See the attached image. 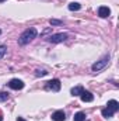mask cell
Returning a JSON list of instances; mask_svg holds the SVG:
<instances>
[{
  "label": "cell",
  "mask_w": 119,
  "mask_h": 121,
  "mask_svg": "<svg viewBox=\"0 0 119 121\" xmlns=\"http://www.w3.org/2000/svg\"><path fill=\"white\" fill-rule=\"evenodd\" d=\"M109 14H111V10H109L108 7L102 6V7H99V9H98V16H99V17L105 18V17H108Z\"/></svg>",
  "instance_id": "cell-8"
},
{
  "label": "cell",
  "mask_w": 119,
  "mask_h": 121,
  "mask_svg": "<svg viewBox=\"0 0 119 121\" xmlns=\"http://www.w3.org/2000/svg\"><path fill=\"white\" fill-rule=\"evenodd\" d=\"M52 120L53 121H64L66 120V114H64V111H55L53 114H52Z\"/></svg>",
  "instance_id": "cell-7"
},
{
  "label": "cell",
  "mask_w": 119,
  "mask_h": 121,
  "mask_svg": "<svg viewBox=\"0 0 119 121\" xmlns=\"http://www.w3.org/2000/svg\"><path fill=\"white\" fill-rule=\"evenodd\" d=\"M0 34H1V31H0Z\"/></svg>",
  "instance_id": "cell-20"
},
{
  "label": "cell",
  "mask_w": 119,
  "mask_h": 121,
  "mask_svg": "<svg viewBox=\"0 0 119 121\" xmlns=\"http://www.w3.org/2000/svg\"><path fill=\"white\" fill-rule=\"evenodd\" d=\"M7 85H8L10 89H14V90H21V89L24 87V83H23V80H20V79H11Z\"/></svg>",
  "instance_id": "cell-5"
},
{
  "label": "cell",
  "mask_w": 119,
  "mask_h": 121,
  "mask_svg": "<svg viewBox=\"0 0 119 121\" xmlns=\"http://www.w3.org/2000/svg\"><path fill=\"white\" fill-rule=\"evenodd\" d=\"M46 89L49 90H53V91H59L60 90V82L58 79H52L46 83Z\"/></svg>",
  "instance_id": "cell-6"
},
{
  "label": "cell",
  "mask_w": 119,
  "mask_h": 121,
  "mask_svg": "<svg viewBox=\"0 0 119 121\" xmlns=\"http://www.w3.org/2000/svg\"><path fill=\"white\" fill-rule=\"evenodd\" d=\"M67 38V34L66 32H59V34H53L48 38L49 42H53V44H58V42H63L64 39Z\"/></svg>",
  "instance_id": "cell-4"
},
{
  "label": "cell",
  "mask_w": 119,
  "mask_h": 121,
  "mask_svg": "<svg viewBox=\"0 0 119 121\" xmlns=\"http://www.w3.org/2000/svg\"><path fill=\"white\" fill-rule=\"evenodd\" d=\"M80 97H81V100H83L84 103H90V101L94 100V96H92L90 91H83V93L80 94Z\"/></svg>",
  "instance_id": "cell-9"
},
{
  "label": "cell",
  "mask_w": 119,
  "mask_h": 121,
  "mask_svg": "<svg viewBox=\"0 0 119 121\" xmlns=\"http://www.w3.org/2000/svg\"><path fill=\"white\" fill-rule=\"evenodd\" d=\"M1 120H3V117H1V116H0V121H1Z\"/></svg>",
  "instance_id": "cell-18"
},
{
  "label": "cell",
  "mask_w": 119,
  "mask_h": 121,
  "mask_svg": "<svg viewBox=\"0 0 119 121\" xmlns=\"http://www.w3.org/2000/svg\"><path fill=\"white\" fill-rule=\"evenodd\" d=\"M109 63V56H104L102 59H99V60H97L92 66H91V69L94 70V72H98V70H101V69H104L107 65Z\"/></svg>",
  "instance_id": "cell-3"
},
{
  "label": "cell",
  "mask_w": 119,
  "mask_h": 121,
  "mask_svg": "<svg viewBox=\"0 0 119 121\" xmlns=\"http://www.w3.org/2000/svg\"><path fill=\"white\" fill-rule=\"evenodd\" d=\"M1 1H4V0H0V3H1Z\"/></svg>",
  "instance_id": "cell-19"
},
{
  "label": "cell",
  "mask_w": 119,
  "mask_h": 121,
  "mask_svg": "<svg viewBox=\"0 0 119 121\" xmlns=\"http://www.w3.org/2000/svg\"><path fill=\"white\" fill-rule=\"evenodd\" d=\"M74 121H86V114L84 113H77V114H74V118H73Z\"/></svg>",
  "instance_id": "cell-12"
},
{
  "label": "cell",
  "mask_w": 119,
  "mask_h": 121,
  "mask_svg": "<svg viewBox=\"0 0 119 121\" xmlns=\"http://www.w3.org/2000/svg\"><path fill=\"white\" fill-rule=\"evenodd\" d=\"M17 121H25V120H24L23 117H18V118H17Z\"/></svg>",
  "instance_id": "cell-17"
},
{
  "label": "cell",
  "mask_w": 119,
  "mask_h": 121,
  "mask_svg": "<svg viewBox=\"0 0 119 121\" xmlns=\"http://www.w3.org/2000/svg\"><path fill=\"white\" fill-rule=\"evenodd\" d=\"M118 110H119V103L118 101H116V100H109V101H108V107L102 110V116H104L105 118H109V117H112L114 113H116Z\"/></svg>",
  "instance_id": "cell-2"
},
{
  "label": "cell",
  "mask_w": 119,
  "mask_h": 121,
  "mask_svg": "<svg viewBox=\"0 0 119 121\" xmlns=\"http://www.w3.org/2000/svg\"><path fill=\"white\" fill-rule=\"evenodd\" d=\"M36 35H38V31L35 30L34 27L27 28V30L20 35V38H18V44H20V45H27V44H30L34 38H36Z\"/></svg>",
  "instance_id": "cell-1"
},
{
  "label": "cell",
  "mask_w": 119,
  "mask_h": 121,
  "mask_svg": "<svg viewBox=\"0 0 119 121\" xmlns=\"http://www.w3.org/2000/svg\"><path fill=\"white\" fill-rule=\"evenodd\" d=\"M49 24L51 26H62V21L60 20H55V18H51L49 20Z\"/></svg>",
  "instance_id": "cell-14"
},
{
  "label": "cell",
  "mask_w": 119,
  "mask_h": 121,
  "mask_svg": "<svg viewBox=\"0 0 119 121\" xmlns=\"http://www.w3.org/2000/svg\"><path fill=\"white\" fill-rule=\"evenodd\" d=\"M8 99V93L6 91H0V101H6Z\"/></svg>",
  "instance_id": "cell-13"
},
{
  "label": "cell",
  "mask_w": 119,
  "mask_h": 121,
  "mask_svg": "<svg viewBox=\"0 0 119 121\" xmlns=\"http://www.w3.org/2000/svg\"><path fill=\"white\" fill-rule=\"evenodd\" d=\"M6 52H7V48H6L4 45H1V47H0V59H1V58H4Z\"/></svg>",
  "instance_id": "cell-15"
},
{
  "label": "cell",
  "mask_w": 119,
  "mask_h": 121,
  "mask_svg": "<svg viewBox=\"0 0 119 121\" xmlns=\"http://www.w3.org/2000/svg\"><path fill=\"white\" fill-rule=\"evenodd\" d=\"M35 75H36V76H45V75H48V72H46V70H39V69H38Z\"/></svg>",
  "instance_id": "cell-16"
},
{
  "label": "cell",
  "mask_w": 119,
  "mask_h": 121,
  "mask_svg": "<svg viewBox=\"0 0 119 121\" xmlns=\"http://www.w3.org/2000/svg\"><path fill=\"white\" fill-rule=\"evenodd\" d=\"M80 9H81L80 3H77V1H71V3H69V10H71V11H77V10H80Z\"/></svg>",
  "instance_id": "cell-10"
},
{
  "label": "cell",
  "mask_w": 119,
  "mask_h": 121,
  "mask_svg": "<svg viewBox=\"0 0 119 121\" xmlns=\"http://www.w3.org/2000/svg\"><path fill=\"white\" fill-rule=\"evenodd\" d=\"M83 91H84V89H83L81 86H76V87L71 89V94H73V96H80Z\"/></svg>",
  "instance_id": "cell-11"
}]
</instances>
